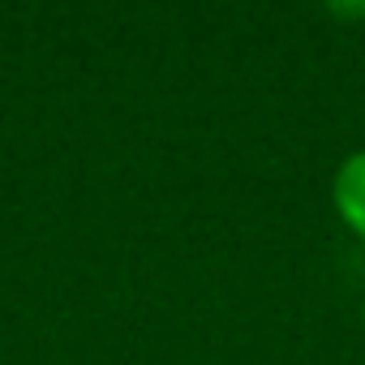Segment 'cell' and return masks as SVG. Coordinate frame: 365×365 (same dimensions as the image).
Segmentation results:
<instances>
[{
  "label": "cell",
  "mask_w": 365,
  "mask_h": 365,
  "mask_svg": "<svg viewBox=\"0 0 365 365\" xmlns=\"http://www.w3.org/2000/svg\"><path fill=\"white\" fill-rule=\"evenodd\" d=\"M335 207H339L344 224L356 237H365V150L344 159V168L335 176Z\"/></svg>",
  "instance_id": "obj_1"
}]
</instances>
